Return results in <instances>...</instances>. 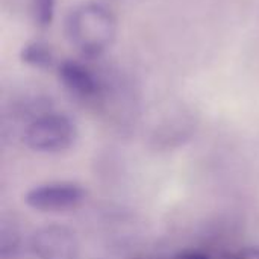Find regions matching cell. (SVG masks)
<instances>
[{
  "label": "cell",
  "instance_id": "2",
  "mask_svg": "<svg viewBox=\"0 0 259 259\" xmlns=\"http://www.w3.org/2000/svg\"><path fill=\"white\" fill-rule=\"evenodd\" d=\"M77 137L74 121L58 111L42 109L24 127V143L38 153H59L73 146Z\"/></svg>",
  "mask_w": 259,
  "mask_h": 259
},
{
  "label": "cell",
  "instance_id": "1",
  "mask_svg": "<svg viewBox=\"0 0 259 259\" xmlns=\"http://www.w3.org/2000/svg\"><path fill=\"white\" fill-rule=\"evenodd\" d=\"M65 27L70 42L87 56L102 55L112 46L117 35L114 14L96 2H87L74 8Z\"/></svg>",
  "mask_w": 259,
  "mask_h": 259
},
{
  "label": "cell",
  "instance_id": "5",
  "mask_svg": "<svg viewBox=\"0 0 259 259\" xmlns=\"http://www.w3.org/2000/svg\"><path fill=\"white\" fill-rule=\"evenodd\" d=\"M58 76L64 88L80 100H97L103 93V82L87 65L76 61H64Z\"/></svg>",
  "mask_w": 259,
  "mask_h": 259
},
{
  "label": "cell",
  "instance_id": "10",
  "mask_svg": "<svg viewBox=\"0 0 259 259\" xmlns=\"http://www.w3.org/2000/svg\"><path fill=\"white\" fill-rule=\"evenodd\" d=\"M162 259H209V256L202 252H179Z\"/></svg>",
  "mask_w": 259,
  "mask_h": 259
},
{
  "label": "cell",
  "instance_id": "8",
  "mask_svg": "<svg viewBox=\"0 0 259 259\" xmlns=\"http://www.w3.org/2000/svg\"><path fill=\"white\" fill-rule=\"evenodd\" d=\"M32 11L38 26H50L55 18L56 0H32Z\"/></svg>",
  "mask_w": 259,
  "mask_h": 259
},
{
  "label": "cell",
  "instance_id": "3",
  "mask_svg": "<svg viewBox=\"0 0 259 259\" xmlns=\"http://www.w3.org/2000/svg\"><path fill=\"white\" fill-rule=\"evenodd\" d=\"M85 199V191L74 182H47L33 187L24 196L27 206L42 212H59L76 208Z\"/></svg>",
  "mask_w": 259,
  "mask_h": 259
},
{
  "label": "cell",
  "instance_id": "7",
  "mask_svg": "<svg viewBox=\"0 0 259 259\" xmlns=\"http://www.w3.org/2000/svg\"><path fill=\"white\" fill-rule=\"evenodd\" d=\"M20 246V234L14 225L3 222L0 229V256L2 259L12 258Z\"/></svg>",
  "mask_w": 259,
  "mask_h": 259
},
{
  "label": "cell",
  "instance_id": "6",
  "mask_svg": "<svg viewBox=\"0 0 259 259\" xmlns=\"http://www.w3.org/2000/svg\"><path fill=\"white\" fill-rule=\"evenodd\" d=\"M21 58L29 65H33L38 68L50 67L53 62V55L50 49H47V46H42L39 42H32V44L24 46L21 52Z\"/></svg>",
  "mask_w": 259,
  "mask_h": 259
},
{
  "label": "cell",
  "instance_id": "9",
  "mask_svg": "<svg viewBox=\"0 0 259 259\" xmlns=\"http://www.w3.org/2000/svg\"><path fill=\"white\" fill-rule=\"evenodd\" d=\"M223 259H259V247H246L228 255Z\"/></svg>",
  "mask_w": 259,
  "mask_h": 259
},
{
  "label": "cell",
  "instance_id": "4",
  "mask_svg": "<svg viewBox=\"0 0 259 259\" xmlns=\"http://www.w3.org/2000/svg\"><path fill=\"white\" fill-rule=\"evenodd\" d=\"M32 250L38 259H77L79 243L68 228L50 225L35 232Z\"/></svg>",
  "mask_w": 259,
  "mask_h": 259
}]
</instances>
